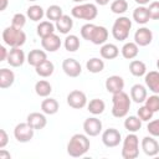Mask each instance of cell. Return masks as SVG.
Here are the masks:
<instances>
[{"label":"cell","instance_id":"7c38bea8","mask_svg":"<svg viewBox=\"0 0 159 159\" xmlns=\"http://www.w3.org/2000/svg\"><path fill=\"white\" fill-rule=\"evenodd\" d=\"M61 45H62L61 39L56 34H51V35L41 39V46L47 52H56L57 50H60Z\"/></svg>","mask_w":159,"mask_h":159},{"label":"cell","instance_id":"83f0119b","mask_svg":"<svg viewBox=\"0 0 159 159\" xmlns=\"http://www.w3.org/2000/svg\"><path fill=\"white\" fill-rule=\"evenodd\" d=\"M55 30H56V26L52 24V21H50V20H46V21H41L39 25H37V27H36V32H37V35L41 37V39H43V37H46V36H48V35H51V34H55Z\"/></svg>","mask_w":159,"mask_h":159},{"label":"cell","instance_id":"52a82bcc","mask_svg":"<svg viewBox=\"0 0 159 159\" xmlns=\"http://www.w3.org/2000/svg\"><path fill=\"white\" fill-rule=\"evenodd\" d=\"M34 132L35 129L27 122L19 123L14 129V137L20 143H27L34 138Z\"/></svg>","mask_w":159,"mask_h":159},{"label":"cell","instance_id":"6da1fadb","mask_svg":"<svg viewBox=\"0 0 159 159\" xmlns=\"http://www.w3.org/2000/svg\"><path fill=\"white\" fill-rule=\"evenodd\" d=\"M89 147H91V143H89L88 135L76 133L70 138L67 143V154L72 158L83 157L88 152Z\"/></svg>","mask_w":159,"mask_h":159},{"label":"cell","instance_id":"7402d4cb","mask_svg":"<svg viewBox=\"0 0 159 159\" xmlns=\"http://www.w3.org/2000/svg\"><path fill=\"white\" fill-rule=\"evenodd\" d=\"M55 26H56V30H57L60 34L67 35V34L72 30V27H73V20H72V17H70L68 15H65V14H63V15L56 21Z\"/></svg>","mask_w":159,"mask_h":159},{"label":"cell","instance_id":"ee69618b","mask_svg":"<svg viewBox=\"0 0 159 159\" xmlns=\"http://www.w3.org/2000/svg\"><path fill=\"white\" fill-rule=\"evenodd\" d=\"M147 130L149 132L150 135L153 137H159V119H153L149 120L147 125Z\"/></svg>","mask_w":159,"mask_h":159},{"label":"cell","instance_id":"484cf974","mask_svg":"<svg viewBox=\"0 0 159 159\" xmlns=\"http://www.w3.org/2000/svg\"><path fill=\"white\" fill-rule=\"evenodd\" d=\"M15 82V73L11 70L1 68L0 70V88L5 89L14 84Z\"/></svg>","mask_w":159,"mask_h":159},{"label":"cell","instance_id":"60d3db41","mask_svg":"<svg viewBox=\"0 0 159 159\" xmlns=\"http://www.w3.org/2000/svg\"><path fill=\"white\" fill-rule=\"evenodd\" d=\"M25 24H26V16H25L24 14L17 12V14H15V15L12 16L11 26H14V27H16V29H21V30H22V27L25 26Z\"/></svg>","mask_w":159,"mask_h":159},{"label":"cell","instance_id":"f5cc1de1","mask_svg":"<svg viewBox=\"0 0 159 159\" xmlns=\"http://www.w3.org/2000/svg\"><path fill=\"white\" fill-rule=\"evenodd\" d=\"M157 68H158V70H159V58H158V60H157Z\"/></svg>","mask_w":159,"mask_h":159},{"label":"cell","instance_id":"277c9868","mask_svg":"<svg viewBox=\"0 0 159 159\" xmlns=\"http://www.w3.org/2000/svg\"><path fill=\"white\" fill-rule=\"evenodd\" d=\"M139 155V139L135 133H129L123 139L122 158L123 159H135Z\"/></svg>","mask_w":159,"mask_h":159},{"label":"cell","instance_id":"4dcf8cb0","mask_svg":"<svg viewBox=\"0 0 159 159\" xmlns=\"http://www.w3.org/2000/svg\"><path fill=\"white\" fill-rule=\"evenodd\" d=\"M129 71L133 76L135 77H142V76H145L147 73V66L143 61H139V60H132L130 63H129Z\"/></svg>","mask_w":159,"mask_h":159},{"label":"cell","instance_id":"5b68a950","mask_svg":"<svg viewBox=\"0 0 159 159\" xmlns=\"http://www.w3.org/2000/svg\"><path fill=\"white\" fill-rule=\"evenodd\" d=\"M71 15L75 19H80V20H94L98 15V10L97 6L91 2H86V4H78L76 6L72 7L71 10Z\"/></svg>","mask_w":159,"mask_h":159},{"label":"cell","instance_id":"f1b7e54d","mask_svg":"<svg viewBox=\"0 0 159 159\" xmlns=\"http://www.w3.org/2000/svg\"><path fill=\"white\" fill-rule=\"evenodd\" d=\"M35 71H36V73H37L40 77L46 78V77H50V76L53 73L55 66H53V63H52L50 60H46V61H43L42 63H40L39 66H36V67H35Z\"/></svg>","mask_w":159,"mask_h":159},{"label":"cell","instance_id":"30bf717a","mask_svg":"<svg viewBox=\"0 0 159 159\" xmlns=\"http://www.w3.org/2000/svg\"><path fill=\"white\" fill-rule=\"evenodd\" d=\"M83 130L88 137H97L102 132V122L97 117H89L83 122Z\"/></svg>","mask_w":159,"mask_h":159},{"label":"cell","instance_id":"816d5d0a","mask_svg":"<svg viewBox=\"0 0 159 159\" xmlns=\"http://www.w3.org/2000/svg\"><path fill=\"white\" fill-rule=\"evenodd\" d=\"M72 1H75V2H83V1H87V0H72Z\"/></svg>","mask_w":159,"mask_h":159},{"label":"cell","instance_id":"d4e9b609","mask_svg":"<svg viewBox=\"0 0 159 159\" xmlns=\"http://www.w3.org/2000/svg\"><path fill=\"white\" fill-rule=\"evenodd\" d=\"M133 20H134L137 24L145 25V24L150 20L148 7H145V6H143V5H139L138 7H135L134 11H133Z\"/></svg>","mask_w":159,"mask_h":159},{"label":"cell","instance_id":"9c48e42d","mask_svg":"<svg viewBox=\"0 0 159 159\" xmlns=\"http://www.w3.org/2000/svg\"><path fill=\"white\" fill-rule=\"evenodd\" d=\"M122 142L120 132L116 128H108L102 133V143L107 148H114Z\"/></svg>","mask_w":159,"mask_h":159},{"label":"cell","instance_id":"bcb514c9","mask_svg":"<svg viewBox=\"0 0 159 159\" xmlns=\"http://www.w3.org/2000/svg\"><path fill=\"white\" fill-rule=\"evenodd\" d=\"M7 55H9V52H7L6 47L5 46H0V61L7 60Z\"/></svg>","mask_w":159,"mask_h":159},{"label":"cell","instance_id":"db71d44e","mask_svg":"<svg viewBox=\"0 0 159 159\" xmlns=\"http://www.w3.org/2000/svg\"><path fill=\"white\" fill-rule=\"evenodd\" d=\"M29 1H36V0H29Z\"/></svg>","mask_w":159,"mask_h":159},{"label":"cell","instance_id":"836d02e7","mask_svg":"<svg viewBox=\"0 0 159 159\" xmlns=\"http://www.w3.org/2000/svg\"><path fill=\"white\" fill-rule=\"evenodd\" d=\"M86 68L91 73H99L104 70V62L98 57H92L86 62Z\"/></svg>","mask_w":159,"mask_h":159},{"label":"cell","instance_id":"7dc6e473","mask_svg":"<svg viewBox=\"0 0 159 159\" xmlns=\"http://www.w3.org/2000/svg\"><path fill=\"white\" fill-rule=\"evenodd\" d=\"M11 158V154L9 152H6L4 148L0 149V159H10Z\"/></svg>","mask_w":159,"mask_h":159},{"label":"cell","instance_id":"ffe728a7","mask_svg":"<svg viewBox=\"0 0 159 159\" xmlns=\"http://www.w3.org/2000/svg\"><path fill=\"white\" fill-rule=\"evenodd\" d=\"M147 97H148L147 88L143 84L135 83V84L132 86V88H130V98H132L133 102H135V103H143V102H145Z\"/></svg>","mask_w":159,"mask_h":159},{"label":"cell","instance_id":"e575fe53","mask_svg":"<svg viewBox=\"0 0 159 159\" xmlns=\"http://www.w3.org/2000/svg\"><path fill=\"white\" fill-rule=\"evenodd\" d=\"M26 15L31 21H40L45 16V11L40 5H31L27 7Z\"/></svg>","mask_w":159,"mask_h":159},{"label":"cell","instance_id":"f546056e","mask_svg":"<svg viewBox=\"0 0 159 159\" xmlns=\"http://www.w3.org/2000/svg\"><path fill=\"white\" fill-rule=\"evenodd\" d=\"M35 92L39 97H48L52 92V86L46 80H40L35 83Z\"/></svg>","mask_w":159,"mask_h":159},{"label":"cell","instance_id":"681fc988","mask_svg":"<svg viewBox=\"0 0 159 159\" xmlns=\"http://www.w3.org/2000/svg\"><path fill=\"white\" fill-rule=\"evenodd\" d=\"M94 1H96L97 5H101V6H104L109 2V0H94Z\"/></svg>","mask_w":159,"mask_h":159},{"label":"cell","instance_id":"ab89813d","mask_svg":"<svg viewBox=\"0 0 159 159\" xmlns=\"http://www.w3.org/2000/svg\"><path fill=\"white\" fill-rule=\"evenodd\" d=\"M145 106L152 109L154 113L155 112H159V94H153V96H149L147 97L145 99Z\"/></svg>","mask_w":159,"mask_h":159},{"label":"cell","instance_id":"ba28073f","mask_svg":"<svg viewBox=\"0 0 159 159\" xmlns=\"http://www.w3.org/2000/svg\"><path fill=\"white\" fill-rule=\"evenodd\" d=\"M67 104L75 109H82L87 106V96L80 89H73L67 94Z\"/></svg>","mask_w":159,"mask_h":159},{"label":"cell","instance_id":"4fadbf2b","mask_svg":"<svg viewBox=\"0 0 159 159\" xmlns=\"http://www.w3.org/2000/svg\"><path fill=\"white\" fill-rule=\"evenodd\" d=\"M25 60H26L25 52L20 47H11V50L9 51L6 61L11 67H20L24 65Z\"/></svg>","mask_w":159,"mask_h":159},{"label":"cell","instance_id":"f35d334b","mask_svg":"<svg viewBox=\"0 0 159 159\" xmlns=\"http://www.w3.org/2000/svg\"><path fill=\"white\" fill-rule=\"evenodd\" d=\"M137 116L142 119V122H149V120L153 118L154 112H153L152 109H149V108L144 104V106L139 107V109L137 111Z\"/></svg>","mask_w":159,"mask_h":159},{"label":"cell","instance_id":"4316f807","mask_svg":"<svg viewBox=\"0 0 159 159\" xmlns=\"http://www.w3.org/2000/svg\"><path fill=\"white\" fill-rule=\"evenodd\" d=\"M120 52H122V56H123L124 58H127V60H133V58H135V57L138 56V53H139V46H138L135 42L129 41V42H125V43L123 45Z\"/></svg>","mask_w":159,"mask_h":159},{"label":"cell","instance_id":"8992f818","mask_svg":"<svg viewBox=\"0 0 159 159\" xmlns=\"http://www.w3.org/2000/svg\"><path fill=\"white\" fill-rule=\"evenodd\" d=\"M132 29V21L127 16H119L112 26V36L118 41H124L129 36Z\"/></svg>","mask_w":159,"mask_h":159},{"label":"cell","instance_id":"d590c367","mask_svg":"<svg viewBox=\"0 0 159 159\" xmlns=\"http://www.w3.org/2000/svg\"><path fill=\"white\" fill-rule=\"evenodd\" d=\"M80 39L76 35H67L63 42V46L68 52H76L80 48Z\"/></svg>","mask_w":159,"mask_h":159},{"label":"cell","instance_id":"d6986e66","mask_svg":"<svg viewBox=\"0 0 159 159\" xmlns=\"http://www.w3.org/2000/svg\"><path fill=\"white\" fill-rule=\"evenodd\" d=\"M145 86L155 94H159V71H149L144 76Z\"/></svg>","mask_w":159,"mask_h":159},{"label":"cell","instance_id":"7bdbcfd3","mask_svg":"<svg viewBox=\"0 0 159 159\" xmlns=\"http://www.w3.org/2000/svg\"><path fill=\"white\" fill-rule=\"evenodd\" d=\"M150 20H159V1H153L148 6Z\"/></svg>","mask_w":159,"mask_h":159},{"label":"cell","instance_id":"7a4b0ae2","mask_svg":"<svg viewBox=\"0 0 159 159\" xmlns=\"http://www.w3.org/2000/svg\"><path fill=\"white\" fill-rule=\"evenodd\" d=\"M132 98H129V96L122 91L118 93H114L112 97V114L116 118H124L127 117L129 109H130V104H132Z\"/></svg>","mask_w":159,"mask_h":159},{"label":"cell","instance_id":"1f68e13d","mask_svg":"<svg viewBox=\"0 0 159 159\" xmlns=\"http://www.w3.org/2000/svg\"><path fill=\"white\" fill-rule=\"evenodd\" d=\"M124 128L129 133H135L142 128V119L138 116H129L124 120Z\"/></svg>","mask_w":159,"mask_h":159},{"label":"cell","instance_id":"b9f144b4","mask_svg":"<svg viewBox=\"0 0 159 159\" xmlns=\"http://www.w3.org/2000/svg\"><path fill=\"white\" fill-rule=\"evenodd\" d=\"M94 26H96V25H93V24H91V22L84 24V25L81 27V30H80L82 39H84V40L89 41V39H91V35H92V31H93Z\"/></svg>","mask_w":159,"mask_h":159},{"label":"cell","instance_id":"ac0fdd59","mask_svg":"<svg viewBox=\"0 0 159 159\" xmlns=\"http://www.w3.org/2000/svg\"><path fill=\"white\" fill-rule=\"evenodd\" d=\"M107 40H108V30L104 26L96 25L93 31H92L89 41L93 45H103V43H106Z\"/></svg>","mask_w":159,"mask_h":159},{"label":"cell","instance_id":"2e32d148","mask_svg":"<svg viewBox=\"0 0 159 159\" xmlns=\"http://www.w3.org/2000/svg\"><path fill=\"white\" fill-rule=\"evenodd\" d=\"M142 149L148 157H155L159 153V143L154 139L153 135L144 137L142 139Z\"/></svg>","mask_w":159,"mask_h":159},{"label":"cell","instance_id":"cb8c5ba5","mask_svg":"<svg viewBox=\"0 0 159 159\" xmlns=\"http://www.w3.org/2000/svg\"><path fill=\"white\" fill-rule=\"evenodd\" d=\"M101 57L104 60H114L119 55V48L114 43H103L99 50Z\"/></svg>","mask_w":159,"mask_h":159},{"label":"cell","instance_id":"d6a6232c","mask_svg":"<svg viewBox=\"0 0 159 159\" xmlns=\"http://www.w3.org/2000/svg\"><path fill=\"white\" fill-rule=\"evenodd\" d=\"M87 109L89 113L94 114V116H98V114H102L106 109V103L99 99V98H93L89 101V103L87 104Z\"/></svg>","mask_w":159,"mask_h":159},{"label":"cell","instance_id":"5bb4252c","mask_svg":"<svg viewBox=\"0 0 159 159\" xmlns=\"http://www.w3.org/2000/svg\"><path fill=\"white\" fill-rule=\"evenodd\" d=\"M152 40H153V32L148 27H139L134 34V42L140 47L148 46L152 42Z\"/></svg>","mask_w":159,"mask_h":159},{"label":"cell","instance_id":"3957f363","mask_svg":"<svg viewBox=\"0 0 159 159\" xmlns=\"http://www.w3.org/2000/svg\"><path fill=\"white\" fill-rule=\"evenodd\" d=\"M2 41L9 47H21L26 41V34L21 29L7 26L2 31Z\"/></svg>","mask_w":159,"mask_h":159},{"label":"cell","instance_id":"74e56055","mask_svg":"<svg viewBox=\"0 0 159 159\" xmlns=\"http://www.w3.org/2000/svg\"><path fill=\"white\" fill-rule=\"evenodd\" d=\"M128 10V2L125 0H114L111 4V11L117 15H122Z\"/></svg>","mask_w":159,"mask_h":159},{"label":"cell","instance_id":"44dd1931","mask_svg":"<svg viewBox=\"0 0 159 159\" xmlns=\"http://www.w3.org/2000/svg\"><path fill=\"white\" fill-rule=\"evenodd\" d=\"M47 60V55L43 50H39V48H35V50H31L29 53H27V57H26V61L29 62L30 66H39L40 63H42L43 61Z\"/></svg>","mask_w":159,"mask_h":159},{"label":"cell","instance_id":"f907efd6","mask_svg":"<svg viewBox=\"0 0 159 159\" xmlns=\"http://www.w3.org/2000/svg\"><path fill=\"white\" fill-rule=\"evenodd\" d=\"M134 1H135L137 4H139V5H143V6H144V5L149 4V1H150V0H134Z\"/></svg>","mask_w":159,"mask_h":159},{"label":"cell","instance_id":"8fae6325","mask_svg":"<svg viewBox=\"0 0 159 159\" xmlns=\"http://www.w3.org/2000/svg\"><path fill=\"white\" fill-rule=\"evenodd\" d=\"M62 70L68 77H78L82 73V66L75 58H65L62 62Z\"/></svg>","mask_w":159,"mask_h":159},{"label":"cell","instance_id":"f6af8a7d","mask_svg":"<svg viewBox=\"0 0 159 159\" xmlns=\"http://www.w3.org/2000/svg\"><path fill=\"white\" fill-rule=\"evenodd\" d=\"M9 143V135L5 129H0V149L5 148L6 144Z\"/></svg>","mask_w":159,"mask_h":159},{"label":"cell","instance_id":"603a6c76","mask_svg":"<svg viewBox=\"0 0 159 159\" xmlns=\"http://www.w3.org/2000/svg\"><path fill=\"white\" fill-rule=\"evenodd\" d=\"M58 108H60V104L55 98L45 97V99L41 102V111L45 114H48V116L56 114L58 112Z\"/></svg>","mask_w":159,"mask_h":159},{"label":"cell","instance_id":"e0dca14e","mask_svg":"<svg viewBox=\"0 0 159 159\" xmlns=\"http://www.w3.org/2000/svg\"><path fill=\"white\" fill-rule=\"evenodd\" d=\"M26 122L36 130V129H43L47 124V119L45 117V113H40V112H32L27 116Z\"/></svg>","mask_w":159,"mask_h":159},{"label":"cell","instance_id":"8d00e7d4","mask_svg":"<svg viewBox=\"0 0 159 159\" xmlns=\"http://www.w3.org/2000/svg\"><path fill=\"white\" fill-rule=\"evenodd\" d=\"M47 20L50 21H57L62 15H63V11H62V7L58 6V5H50L45 12Z\"/></svg>","mask_w":159,"mask_h":159},{"label":"cell","instance_id":"9a60e30c","mask_svg":"<svg viewBox=\"0 0 159 159\" xmlns=\"http://www.w3.org/2000/svg\"><path fill=\"white\" fill-rule=\"evenodd\" d=\"M106 89L114 94V93H118V92H122L123 88H124V80L120 77V76H117V75H113V76H109L107 80H106Z\"/></svg>","mask_w":159,"mask_h":159},{"label":"cell","instance_id":"c3c4849f","mask_svg":"<svg viewBox=\"0 0 159 159\" xmlns=\"http://www.w3.org/2000/svg\"><path fill=\"white\" fill-rule=\"evenodd\" d=\"M1 1V5H0V11H4L9 4V0H0Z\"/></svg>","mask_w":159,"mask_h":159}]
</instances>
